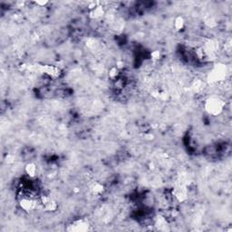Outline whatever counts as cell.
<instances>
[{
    "instance_id": "cell-1",
    "label": "cell",
    "mask_w": 232,
    "mask_h": 232,
    "mask_svg": "<svg viewBox=\"0 0 232 232\" xmlns=\"http://www.w3.org/2000/svg\"><path fill=\"white\" fill-rule=\"evenodd\" d=\"M25 173H27L29 178H33L36 174V167L33 163H29L25 167Z\"/></svg>"
},
{
    "instance_id": "cell-2",
    "label": "cell",
    "mask_w": 232,
    "mask_h": 232,
    "mask_svg": "<svg viewBox=\"0 0 232 232\" xmlns=\"http://www.w3.org/2000/svg\"><path fill=\"white\" fill-rule=\"evenodd\" d=\"M183 24H184V21L182 17H178L176 20H175V23H174V25L177 30H180L182 27H183Z\"/></svg>"
}]
</instances>
